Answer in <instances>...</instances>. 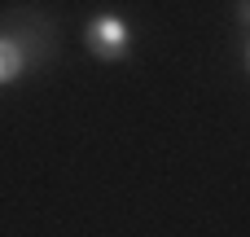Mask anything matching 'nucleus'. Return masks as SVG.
<instances>
[{
    "label": "nucleus",
    "mask_w": 250,
    "mask_h": 237,
    "mask_svg": "<svg viewBox=\"0 0 250 237\" xmlns=\"http://www.w3.org/2000/svg\"><path fill=\"white\" fill-rule=\"evenodd\" d=\"M83 44H88V53H97L101 62H119V57L127 53V44H132V31H127V22H123L119 13H101V18H92V22L83 26Z\"/></svg>",
    "instance_id": "obj_1"
},
{
    "label": "nucleus",
    "mask_w": 250,
    "mask_h": 237,
    "mask_svg": "<svg viewBox=\"0 0 250 237\" xmlns=\"http://www.w3.org/2000/svg\"><path fill=\"white\" fill-rule=\"evenodd\" d=\"M26 48H22V40L18 35H0V88L4 84H13L22 70H26Z\"/></svg>",
    "instance_id": "obj_2"
},
{
    "label": "nucleus",
    "mask_w": 250,
    "mask_h": 237,
    "mask_svg": "<svg viewBox=\"0 0 250 237\" xmlns=\"http://www.w3.org/2000/svg\"><path fill=\"white\" fill-rule=\"evenodd\" d=\"M242 18H246V22H250V0H246V4H242Z\"/></svg>",
    "instance_id": "obj_3"
},
{
    "label": "nucleus",
    "mask_w": 250,
    "mask_h": 237,
    "mask_svg": "<svg viewBox=\"0 0 250 237\" xmlns=\"http://www.w3.org/2000/svg\"><path fill=\"white\" fill-rule=\"evenodd\" d=\"M246 66H250V48H246Z\"/></svg>",
    "instance_id": "obj_4"
}]
</instances>
